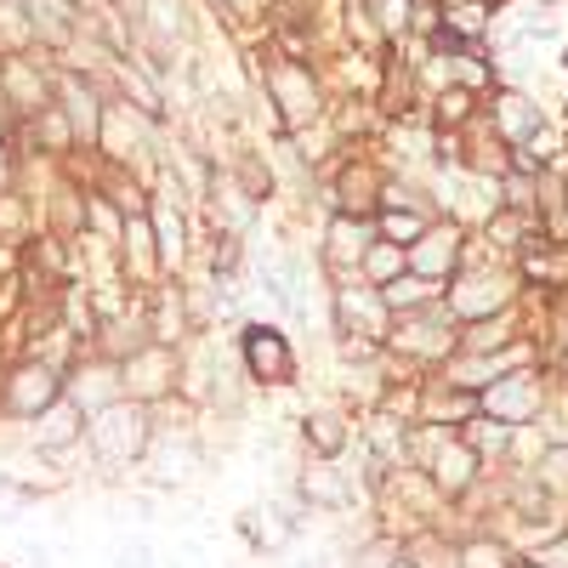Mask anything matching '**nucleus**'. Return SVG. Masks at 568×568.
I'll return each mask as SVG.
<instances>
[{"mask_svg": "<svg viewBox=\"0 0 568 568\" xmlns=\"http://www.w3.org/2000/svg\"><path fill=\"white\" fill-rule=\"evenodd\" d=\"M455 568H517V562H511V551L500 540H466Z\"/></svg>", "mask_w": 568, "mask_h": 568, "instance_id": "9d476101", "label": "nucleus"}, {"mask_svg": "<svg viewBox=\"0 0 568 568\" xmlns=\"http://www.w3.org/2000/svg\"><path fill=\"white\" fill-rule=\"evenodd\" d=\"M302 438H307V449H313L318 460H336V455L347 449V438H353V426H347L342 409H313V415L302 420Z\"/></svg>", "mask_w": 568, "mask_h": 568, "instance_id": "423d86ee", "label": "nucleus"}, {"mask_svg": "<svg viewBox=\"0 0 568 568\" xmlns=\"http://www.w3.org/2000/svg\"><path fill=\"white\" fill-rule=\"evenodd\" d=\"M460 267V227H426L420 240L409 245V273L444 284Z\"/></svg>", "mask_w": 568, "mask_h": 568, "instance_id": "7ed1b4c3", "label": "nucleus"}, {"mask_svg": "<svg viewBox=\"0 0 568 568\" xmlns=\"http://www.w3.org/2000/svg\"><path fill=\"white\" fill-rule=\"evenodd\" d=\"M302 500H307V506H347V484L318 460V466L302 471Z\"/></svg>", "mask_w": 568, "mask_h": 568, "instance_id": "1a4fd4ad", "label": "nucleus"}, {"mask_svg": "<svg viewBox=\"0 0 568 568\" xmlns=\"http://www.w3.org/2000/svg\"><path fill=\"white\" fill-rule=\"evenodd\" d=\"M562 74H568V45H562Z\"/></svg>", "mask_w": 568, "mask_h": 568, "instance_id": "4468645a", "label": "nucleus"}, {"mask_svg": "<svg viewBox=\"0 0 568 568\" xmlns=\"http://www.w3.org/2000/svg\"><path fill=\"white\" fill-rule=\"evenodd\" d=\"M535 409H540V375H535V364L500 375V382H489V387L478 393V420L511 426V433H517V426H529Z\"/></svg>", "mask_w": 568, "mask_h": 568, "instance_id": "f257e3e1", "label": "nucleus"}, {"mask_svg": "<svg viewBox=\"0 0 568 568\" xmlns=\"http://www.w3.org/2000/svg\"><path fill=\"white\" fill-rule=\"evenodd\" d=\"M114 568H154V551L142 546V540H131V546L114 551Z\"/></svg>", "mask_w": 568, "mask_h": 568, "instance_id": "ddd939ff", "label": "nucleus"}, {"mask_svg": "<svg viewBox=\"0 0 568 568\" xmlns=\"http://www.w3.org/2000/svg\"><path fill=\"white\" fill-rule=\"evenodd\" d=\"M273 98L284 109V125H307L318 114V91H313V80H307L302 63H278L273 69Z\"/></svg>", "mask_w": 568, "mask_h": 568, "instance_id": "39448f33", "label": "nucleus"}, {"mask_svg": "<svg viewBox=\"0 0 568 568\" xmlns=\"http://www.w3.org/2000/svg\"><path fill=\"white\" fill-rule=\"evenodd\" d=\"M358 267H364V284H382V291H387V284H398V278L409 273V251L393 245V240H375Z\"/></svg>", "mask_w": 568, "mask_h": 568, "instance_id": "6e6552de", "label": "nucleus"}, {"mask_svg": "<svg viewBox=\"0 0 568 568\" xmlns=\"http://www.w3.org/2000/svg\"><path fill=\"white\" fill-rule=\"evenodd\" d=\"M506 296H511V284L500 278V273H471V278H460L455 291H449V307L460 313V318H489V313H500L506 307Z\"/></svg>", "mask_w": 568, "mask_h": 568, "instance_id": "20e7f679", "label": "nucleus"}, {"mask_svg": "<svg viewBox=\"0 0 568 568\" xmlns=\"http://www.w3.org/2000/svg\"><path fill=\"white\" fill-rule=\"evenodd\" d=\"M245 369L262 387H291L296 382V347L278 324H245Z\"/></svg>", "mask_w": 568, "mask_h": 568, "instance_id": "f03ea898", "label": "nucleus"}, {"mask_svg": "<svg viewBox=\"0 0 568 568\" xmlns=\"http://www.w3.org/2000/svg\"><path fill=\"white\" fill-rule=\"evenodd\" d=\"M495 120H500V136H506V142H529V149H535V136H540V109H535L529 98L506 91V98L495 103Z\"/></svg>", "mask_w": 568, "mask_h": 568, "instance_id": "0eeeda50", "label": "nucleus"}, {"mask_svg": "<svg viewBox=\"0 0 568 568\" xmlns=\"http://www.w3.org/2000/svg\"><path fill=\"white\" fill-rule=\"evenodd\" d=\"M471 114V98H466V91H444V98H438V125H460Z\"/></svg>", "mask_w": 568, "mask_h": 568, "instance_id": "9b49d317", "label": "nucleus"}, {"mask_svg": "<svg viewBox=\"0 0 568 568\" xmlns=\"http://www.w3.org/2000/svg\"><path fill=\"white\" fill-rule=\"evenodd\" d=\"M535 568H568V535L562 540H546V546H535V557H529Z\"/></svg>", "mask_w": 568, "mask_h": 568, "instance_id": "f8f14e48", "label": "nucleus"}]
</instances>
